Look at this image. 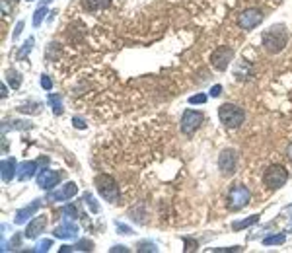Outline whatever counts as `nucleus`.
Masks as SVG:
<instances>
[{
	"mask_svg": "<svg viewBox=\"0 0 292 253\" xmlns=\"http://www.w3.org/2000/svg\"><path fill=\"white\" fill-rule=\"evenodd\" d=\"M0 170H2V181H4V183H10V181L14 179V174H18V170H16V160H14V158L2 160Z\"/></svg>",
	"mask_w": 292,
	"mask_h": 253,
	"instance_id": "obj_15",
	"label": "nucleus"
},
{
	"mask_svg": "<svg viewBox=\"0 0 292 253\" xmlns=\"http://www.w3.org/2000/svg\"><path fill=\"white\" fill-rule=\"evenodd\" d=\"M261 22H263V14L261 10L257 8L245 10V12H242V16H240V26H242V29H247V31L257 28Z\"/></svg>",
	"mask_w": 292,
	"mask_h": 253,
	"instance_id": "obj_10",
	"label": "nucleus"
},
{
	"mask_svg": "<svg viewBox=\"0 0 292 253\" xmlns=\"http://www.w3.org/2000/svg\"><path fill=\"white\" fill-rule=\"evenodd\" d=\"M213 251H240V247L238 245H234V247H216Z\"/></svg>",
	"mask_w": 292,
	"mask_h": 253,
	"instance_id": "obj_37",
	"label": "nucleus"
},
{
	"mask_svg": "<svg viewBox=\"0 0 292 253\" xmlns=\"http://www.w3.org/2000/svg\"><path fill=\"white\" fill-rule=\"evenodd\" d=\"M288 179V172L279 164H273L265 170V175H263V181L269 189H281L282 185L286 183Z\"/></svg>",
	"mask_w": 292,
	"mask_h": 253,
	"instance_id": "obj_5",
	"label": "nucleus"
},
{
	"mask_svg": "<svg viewBox=\"0 0 292 253\" xmlns=\"http://www.w3.org/2000/svg\"><path fill=\"white\" fill-rule=\"evenodd\" d=\"M6 78H8L10 86L14 88V90H18L19 84H22V76H19L18 70H14V68H10V70H6Z\"/></svg>",
	"mask_w": 292,
	"mask_h": 253,
	"instance_id": "obj_19",
	"label": "nucleus"
},
{
	"mask_svg": "<svg viewBox=\"0 0 292 253\" xmlns=\"http://www.w3.org/2000/svg\"><path fill=\"white\" fill-rule=\"evenodd\" d=\"M249 199H252V195L247 191V187L238 183L230 189V193L226 197V204H228L230 210H242V208H245L249 204Z\"/></svg>",
	"mask_w": 292,
	"mask_h": 253,
	"instance_id": "obj_4",
	"label": "nucleus"
},
{
	"mask_svg": "<svg viewBox=\"0 0 292 253\" xmlns=\"http://www.w3.org/2000/svg\"><path fill=\"white\" fill-rule=\"evenodd\" d=\"M236 165H238V154L234 150H224L222 154L218 156V167L226 177L236 174Z\"/></svg>",
	"mask_w": 292,
	"mask_h": 253,
	"instance_id": "obj_8",
	"label": "nucleus"
},
{
	"mask_svg": "<svg viewBox=\"0 0 292 253\" xmlns=\"http://www.w3.org/2000/svg\"><path fill=\"white\" fill-rule=\"evenodd\" d=\"M286 41H288V33L284 31L282 26L271 28L263 35V45L269 53H281L282 49L286 47Z\"/></svg>",
	"mask_w": 292,
	"mask_h": 253,
	"instance_id": "obj_2",
	"label": "nucleus"
},
{
	"mask_svg": "<svg viewBox=\"0 0 292 253\" xmlns=\"http://www.w3.org/2000/svg\"><path fill=\"white\" fill-rule=\"evenodd\" d=\"M72 247L78 249V251H92V249H94V243L90 242V240H80V242L74 243Z\"/></svg>",
	"mask_w": 292,
	"mask_h": 253,
	"instance_id": "obj_26",
	"label": "nucleus"
},
{
	"mask_svg": "<svg viewBox=\"0 0 292 253\" xmlns=\"http://www.w3.org/2000/svg\"><path fill=\"white\" fill-rule=\"evenodd\" d=\"M28 121H12V125H8V129H29Z\"/></svg>",
	"mask_w": 292,
	"mask_h": 253,
	"instance_id": "obj_30",
	"label": "nucleus"
},
{
	"mask_svg": "<svg viewBox=\"0 0 292 253\" xmlns=\"http://www.w3.org/2000/svg\"><path fill=\"white\" fill-rule=\"evenodd\" d=\"M6 96H8V90H6V84L2 82V84H0V97H6Z\"/></svg>",
	"mask_w": 292,
	"mask_h": 253,
	"instance_id": "obj_39",
	"label": "nucleus"
},
{
	"mask_svg": "<svg viewBox=\"0 0 292 253\" xmlns=\"http://www.w3.org/2000/svg\"><path fill=\"white\" fill-rule=\"evenodd\" d=\"M115 228L119 230V234H123V236H129V234H131V228L121 222H115Z\"/></svg>",
	"mask_w": 292,
	"mask_h": 253,
	"instance_id": "obj_32",
	"label": "nucleus"
},
{
	"mask_svg": "<svg viewBox=\"0 0 292 253\" xmlns=\"http://www.w3.org/2000/svg\"><path fill=\"white\" fill-rule=\"evenodd\" d=\"M144 251H158L156 243L152 242H140L138 243V253H144Z\"/></svg>",
	"mask_w": 292,
	"mask_h": 253,
	"instance_id": "obj_27",
	"label": "nucleus"
},
{
	"mask_svg": "<svg viewBox=\"0 0 292 253\" xmlns=\"http://www.w3.org/2000/svg\"><path fill=\"white\" fill-rule=\"evenodd\" d=\"M203 113L201 111H193V109H187L181 117V133L183 135H193L195 131L201 126L203 123Z\"/></svg>",
	"mask_w": 292,
	"mask_h": 253,
	"instance_id": "obj_6",
	"label": "nucleus"
},
{
	"mask_svg": "<svg viewBox=\"0 0 292 253\" xmlns=\"http://www.w3.org/2000/svg\"><path fill=\"white\" fill-rule=\"evenodd\" d=\"M72 125L76 126V129H86V123H84L80 117H74V119H72Z\"/></svg>",
	"mask_w": 292,
	"mask_h": 253,
	"instance_id": "obj_36",
	"label": "nucleus"
},
{
	"mask_svg": "<svg viewBox=\"0 0 292 253\" xmlns=\"http://www.w3.org/2000/svg\"><path fill=\"white\" fill-rule=\"evenodd\" d=\"M49 10L47 6H39L35 10V14H33V28H39L41 24H43V19H45V14H47Z\"/></svg>",
	"mask_w": 292,
	"mask_h": 253,
	"instance_id": "obj_22",
	"label": "nucleus"
},
{
	"mask_svg": "<svg viewBox=\"0 0 292 253\" xmlns=\"http://www.w3.org/2000/svg\"><path fill=\"white\" fill-rule=\"evenodd\" d=\"M218 117H220V123L228 129H238L245 119L242 109L234 103H224L218 107Z\"/></svg>",
	"mask_w": 292,
	"mask_h": 253,
	"instance_id": "obj_3",
	"label": "nucleus"
},
{
	"mask_svg": "<svg viewBox=\"0 0 292 253\" xmlns=\"http://www.w3.org/2000/svg\"><path fill=\"white\" fill-rule=\"evenodd\" d=\"M31 45H33V37H29L28 41H26V49H22V51H19V57H26V55H28V51L31 49Z\"/></svg>",
	"mask_w": 292,
	"mask_h": 253,
	"instance_id": "obj_34",
	"label": "nucleus"
},
{
	"mask_svg": "<svg viewBox=\"0 0 292 253\" xmlns=\"http://www.w3.org/2000/svg\"><path fill=\"white\" fill-rule=\"evenodd\" d=\"M41 88H43V90H51V88H53V82H51V78L49 76H45V74H43V76H41Z\"/></svg>",
	"mask_w": 292,
	"mask_h": 253,
	"instance_id": "obj_31",
	"label": "nucleus"
},
{
	"mask_svg": "<svg viewBox=\"0 0 292 253\" xmlns=\"http://www.w3.org/2000/svg\"><path fill=\"white\" fill-rule=\"evenodd\" d=\"M257 220H259V216H257V214H253V216H249V218H243V220H236V222H232V228L234 230H243V228H247V226L255 224Z\"/></svg>",
	"mask_w": 292,
	"mask_h": 253,
	"instance_id": "obj_18",
	"label": "nucleus"
},
{
	"mask_svg": "<svg viewBox=\"0 0 292 253\" xmlns=\"http://www.w3.org/2000/svg\"><path fill=\"white\" fill-rule=\"evenodd\" d=\"M204 101H206V96H204V94H197V96L189 97V103H193V106H201Z\"/></svg>",
	"mask_w": 292,
	"mask_h": 253,
	"instance_id": "obj_28",
	"label": "nucleus"
},
{
	"mask_svg": "<svg viewBox=\"0 0 292 253\" xmlns=\"http://www.w3.org/2000/svg\"><path fill=\"white\" fill-rule=\"evenodd\" d=\"M49 103H51V109H53V113H55V115H60V113H62L60 96H57V94H51V96H49Z\"/></svg>",
	"mask_w": 292,
	"mask_h": 253,
	"instance_id": "obj_21",
	"label": "nucleus"
},
{
	"mask_svg": "<svg viewBox=\"0 0 292 253\" xmlns=\"http://www.w3.org/2000/svg\"><path fill=\"white\" fill-rule=\"evenodd\" d=\"M234 58V51L230 47H218L211 55V65H213L216 70H226L230 60Z\"/></svg>",
	"mask_w": 292,
	"mask_h": 253,
	"instance_id": "obj_7",
	"label": "nucleus"
},
{
	"mask_svg": "<svg viewBox=\"0 0 292 253\" xmlns=\"http://www.w3.org/2000/svg\"><path fill=\"white\" fill-rule=\"evenodd\" d=\"M234 76H238V78H249V76H252V67H249L247 62H240V65L236 67V70H234Z\"/></svg>",
	"mask_w": 292,
	"mask_h": 253,
	"instance_id": "obj_20",
	"label": "nucleus"
},
{
	"mask_svg": "<svg viewBox=\"0 0 292 253\" xmlns=\"http://www.w3.org/2000/svg\"><path fill=\"white\" fill-rule=\"evenodd\" d=\"M10 10L6 8V0H2V16H8Z\"/></svg>",
	"mask_w": 292,
	"mask_h": 253,
	"instance_id": "obj_40",
	"label": "nucleus"
},
{
	"mask_svg": "<svg viewBox=\"0 0 292 253\" xmlns=\"http://www.w3.org/2000/svg\"><path fill=\"white\" fill-rule=\"evenodd\" d=\"M288 232H290V234H292V226H290V228H288Z\"/></svg>",
	"mask_w": 292,
	"mask_h": 253,
	"instance_id": "obj_44",
	"label": "nucleus"
},
{
	"mask_svg": "<svg viewBox=\"0 0 292 253\" xmlns=\"http://www.w3.org/2000/svg\"><path fill=\"white\" fill-rule=\"evenodd\" d=\"M82 201L90 206V210L92 213L96 214V213H99V206H97V203H96V199H94V195L92 193H84V197H82Z\"/></svg>",
	"mask_w": 292,
	"mask_h": 253,
	"instance_id": "obj_25",
	"label": "nucleus"
},
{
	"mask_svg": "<svg viewBox=\"0 0 292 253\" xmlns=\"http://www.w3.org/2000/svg\"><path fill=\"white\" fill-rule=\"evenodd\" d=\"M53 234H55V238H60V240H70V238L78 236V226L74 222H70V218H65L62 224H58L53 230Z\"/></svg>",
	"mask_w": 292,
	"mask_h": 253,
	"instance_id": "obj_12",
	"label": "nucleus"
},
{
	"mask_svg": "<svg viewBox=\"0 0 292 253\" xmlns=\"http://www.w3.org/2000/svg\"><path fill=\"white\" fill-rule=\"evenodd\" d=\"M45 226H47V216H35L28 224V228H26V238L28 240H35L39 234L45 230Z\"/></svg>",
	"mask_w": 292,
	"mask_h": 253,
	"instance_id": "obj_13",
	"label": "nucleus"
},
{
	"mask_svg": "<svg viewBox=\"0 0 292 253\" xmlns=\"http://www.w3.org/2000/svg\"><path fill=\"white\" fill-rule=\"evenodd\" d=\"M115 251H123V253H127L129 249H127L125 245H115V247H111V253H115Z\"/></svg>",
	"mask_w": 292,
	"mask_h": 253,
	"instance_id": "obj_38",
	"label": "nucleus"
},
{
	"mask_svg": "<svg viewBox=\"0 0 292 253\" xmlns=\"http://www.w3.org/2000/svg\"><path fill=\"white\" fill-rule=\"evenodd\" d=\"M96 187L99 195L106 199L107 203H119L121 201V193H119V187H117L115 179L107 174L96 175Z\"/></svg>",
	"mask_w": 292,
	"mask_h": 253,
	"instance_id": "obj_1",
	"label": "nucleus"
},
{
	"mask_svg": "<svg viewBox=\"0 0 292 253\" xmlns=\"http://www.w3.org/2000/svg\"><path fill=\"white\" fill-rule=\"evenodd\" d=\"M78 193V185L76 183H65L60 189H55V191H51V193L47 195V201H68V199H72L74 195Z\"/></svg>",
	"mask_w": 292,
	"mask_h": 253,
	"instance_id": "obj_11",
	"label": "nucleus"
},
{
	"mask_svg": "<svg viewBox=\"0 0 292 253\" xmlns=\"http://www.w3.org/2000/svg\"><path fill=\"white\" fill-rule=\"evenodd\" d=\"M49 2H51V0H41V6H47Z\"/></svg>",
	"mask_w": 292,
	"mask_h": 253,
	"instance_id": "obj_43",
	"label": "nucleus"
},
{
	"mask_svg": "<svg viewBox=\"0 0 292 253\" xmlns=\"http://www.w3.org/2000/svg\"><path fill=\"white\" fill-rule=\"evenodd\" d=\"M28 2H33V0H28Z\"/></svg>",
	"mask_w": 292,
	"mask_h": 253,
	"instance_id": "obj_45",
	"label": "nucleus"
},
{
	"mask_svg": "<svg viewBox=\"0 0 292 253\" xmlns=\"http://www.w3.org/2000/svg\"><path fill=\"white\" fill-rule=\"evenodd\" d=\"M35 172H37V162H24L18 167V179L19 181H28L35 175Z\"/></svg>",
	"mask_w": 292,
	"mask_h": 253,
	"instance_id": "obj_16",
	"label": "nucleus"
},
{
	"mask_svg": "<svg viewBox=\"0 0 292 253\" xmlns=\"http://www.w3.org/2000/svg\"><path fill=\"white\" fill-rule=\"evenodd\" d=\"M286 154H288V158H290V160H292V144L288 146V150H286Z\"/></svg>",
	"mask_w": 292,
	"mask_h": 253,
	"instance_id": "obj_42",
	"label": "nucleus"
},
{
	"mask_svg": "<svg viewBox=\"0 0 292 253\" xmlns=\"http://www.w3.org/2000/svg\"><path fill=\"white\" fill-rule=\"evenodd\" d=\"M72 249H74V247H70V245H62V247H60V253H68V251H72Z\"/></svg>",
	"mask_w": 292,
	"mask_h": 253,
	"instance_id": "obj_41",
	"label": "nucleus"
},
{
	"mask_svg": "<svg viewBox=\"0 0 292 253\" xmlns=\"http://www.w3.org/2000/svg\"><path fill=\"white\" fill-rule=\"evenodd\" d=\"M286 240V236L284 234H277V236H267L265 240H263V245H282Z\"/></svg>",
	"mask_w": 292,
	"mask_h": 253,
	"instance_id": "obj_23",
	"label": "nucleus"
},
{
	"mask_svg": "<svg viewBox=\"0 0 292 253\" xmlns=\"http://www.w3.org/2000/svg\"><path fill=\"white\" fill-rule=\"evenodd\" d=\"M43 204V199H35L31 204H28L26 208H22V210H18V214H16V218H14V222L16 224H24L26 220H29L33 214L39 210V206Z\"/></svg>",
	"mask_w": 292,
	"mask_h": 253,
	"instance_id": "obj_14",
	"label": "nucleus"
},
{
	"mask_svg": "<svg viewBox=\"0 0 292 253\" xmlns=\"http://www.w3.org/2000/svg\"><path fill=\"white\" fill-rule=\"evenodd\" d=\"M53 243H51V240H41V242L37 243V247H35V251H41V253H45L49 251V247H51Z\"/></svg>",
	"mask_w": 292,
	"mask_h": 253,
	"instance_id": "obj_29",
	"label": "nucleus"
},
{
	"mask_svg": "<svg viewBox=\"0 0 292 253\" xmlns=\"http://www.w3.org/2000/svg\"><path fill=\"white\" fill-rule=\"evenodd\" d=\"M60 213L65 214V218H70V220H76L78 218V210L74 204H65V206L60 208Z\"/></svg>",
	"mask_w": 292,
	"mask_h": 253,
	"instance_id": "obj_24",
	"label": "nucleus"
},
{
	"mask_svg": "<svg viewBox=\"0 0 292 253\" xmlns=\"http://www.w3.org/2000/svg\"><path fill=\"white\" fill-rule=\"evenodd\" d=\"M220 94H222V86H218V84H216V86L211 88V97H218Z\"/></svg>",
	"mask_w": 292,
	"mask_h": 253,
	"instance_id": "obj_35",
	"label": "nucleus"
},
{
	"mask_svg": "<svg viewBox=\"0 0 292 253\" xmlns=\"http://www.w3.org/2000/svg\"><path fill=\"white\" fill-rule=\"evenodd\" d=\"M58 181H60V174L49 170V167H43L37 174V185L41 189H45V191L55 189V185H58Z\"/></svg>",
	"mask_w": 292,
	"mask_h": 253,
	"instance_id": "obj_9",
	"label": "nucleus"
},
{
	"mask_svg": "<svg viewBox=\"0 0 292 253\" xmlns=\"http://www.w3.org/2000/svg\"><path fill=\"white\" fill-rule=\"evenodd\" d=\"M24 26H26L24 22H18V24H16V29H14V33H12V39H14V41H16V39L19 37V33H22V29H24Z\"/></svg>",
	"mask_w": 292,
	"mask_h": 253,
	"instance_id": "obj_33",
	"label": "nucleus"
},
{
	"mask_svg": "<svg viewBox=\"0 0 292 253\" xmlns=\"http://www.w3.org/2000/svg\"><path fill=\"white\" fill-rule=\"evenodd\" d=\"M111 6V0H84V8L88 12H97V10H106Z\"/></svg>",
	"mask_w": 292,
	"mask_h": 253,
	"instance_id": "obj_17",
	"label": "nucleus"
}]
</instances>
